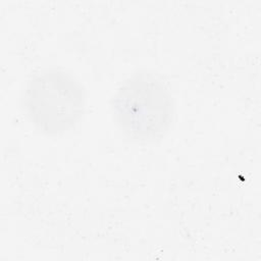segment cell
I'll return each mask as SVG.
<instances>
[{
	"label": "cell",
	"mask_w": 261,
	"mask_h": 261,
	"mask_svg": "<svg viewBox=\"0 0 261 261\" xmlns=\"http://www.w3.org/2000/svg\"><path fill=\"white\" fill-rule=\"evenodd\" d=\"M113 118L119 129L136 141L161 138L174 114L172 95L155 73L140 70L125 79L111 100Z\"/></svg>",
	"instance_id": "cell-1"
},
{
	"label": "cell",
	"mask_w": 261,
	"mask_h": 261,
	"mask_svg": "<svg viewBox=\"0 0 261 261\" xmlns=\"http://www.w3.org/2000/svg\"><path fill=\"white\" fill-rule=\"evenodd\" d=\"M86 92L71 73L57 68L42 69L27 81L21 107L33 125L46 135H60L81 119Z\"/></svg>",
	"instance_id": "cell-2"
}]
</instances>
